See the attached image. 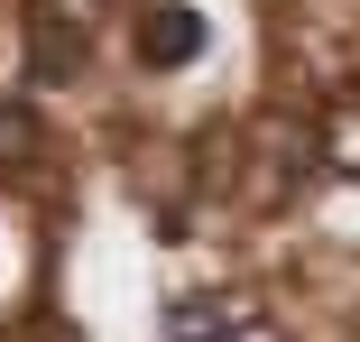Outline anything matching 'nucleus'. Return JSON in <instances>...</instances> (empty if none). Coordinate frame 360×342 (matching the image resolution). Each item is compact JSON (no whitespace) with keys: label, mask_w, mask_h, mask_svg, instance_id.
I'll return each mask as SVG.
<instances>
[{"label":"nucleus","mask_w":360,"mask_h":342,"mask_svg":"<svg viewBox=\"0 0 360 342\" xmlns=\"http://www.w3.org/2000/svg\"><path fill=\"white\" fill-rule=\"evenodd\" d=\"M203 56V10H185V0H158L148 19H139V65H158V75H176V65Z\"/></svg>","instance_id":"1"},{"label":"nucleus","mask_w":360,"mask_h":342,"mask_svg":"<svg viewBox=\"0 0 360 342\" xmlns=\"http://www.w3.org/2000/svg\"><path fill=\"white\" fill-rule=\"evenodd\" d=\"M158 342H250V315L231 296H176L158 315Z\"/></svg>","instance_id":"2"},{"label":"nucleus","mask_w":360,"mask_h":342,"mask_svg":"<svg viewBox=\"0 0 360 342\" xmlns=\"http://www.w3.org/2000/svg\"><path fill=\"white\" fill-rule=\"evenodd\" d=\"M75 65H84V37H75V19L37 0V10H28V75H37V84H65Z\"/></svg>","instance_id":"3"}]
</instances>
